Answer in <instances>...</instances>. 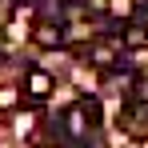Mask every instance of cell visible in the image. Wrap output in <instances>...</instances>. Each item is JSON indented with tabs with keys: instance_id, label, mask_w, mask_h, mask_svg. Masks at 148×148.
Returning <instances> with one entry per match:
<instances>
[{
	"instance_id": "obj_1",
	"label": "cell",
	"mask_w": 148,
	"mask_h": 148,
	"mask_svg": "<svg viewBox=\"0 0 148 148\" xmlns=\"http://www.w3.org/2000/svg\"><path fill=\"white\" fill-rule=\"evenodd\" d=\"M96 116H100V104L92 96H84V100H76L72 108H68V112H64V128H68V132H72V136H84V132H88V128H92V124H96Z\"/></svg>"
},
{
	"instance_id": "obj_2",
	"label": "cell",
	"mask_w": 148,
	"mask_h": 148,
	"mask_svg": "<svg viewBox=\"0 0 148 148\" xmlns=\"http://www.w3.org/2000/svg\"><path fill=\"white\" fill-rule=\"evenodd\" d=\"M24 88H28V100H32V104H40V100H48V96H52L56 80H52V72L32 68V72H28V80H24Z\"/></svg>"
},
{
	"instance_id": "obj_4",
	"label": "cell",
	"mask_w": 148,
	"mask_h": 148,
	"mask_svg": "<svg viewBox=\"0 0 148 148\" xmlns=\"http://www.w3.org/2000/svg\"><path fill=\"white\" fill-rule=\"evenodd\" d=\"M40 16H44L48 24H60V20H64V4H60V0H40Z\"/></svg>"
},
{
	"instance_id": "obj_3",
	"label": "cell",
	"mask_w": 148,
	"mask_h": 148,
	"mask_svg": "<svg viewBox=\"0 0 148 148\" xmlns=\"http://www.w3.org/2000/svg\"><path fill=\"white\" fill-rule=\"evenodd\" d=\"M32 36H36L40 48H60V44H64V24H48V20H40Z\"/></svg>"
},
{
	"instance_id": "obj_6",
	"label": "cell",
	"mask_w": 148,
	"mask_h": 148,
	"mask_svg": "<svg viewBox=\"0 0 148 148\" xmlns=\"http://www.w3.org/2000/svg\"><path fill=\"white\" fill-rule=\"evenodd\" d=\"M136 4H144V0H136Z\"/></svg>"
},
{
	"instance_id": "obj_5",
	"label": "cell",
	"mask_w": 148,
	"mask_h": 148,
	"mask_svg": "<svg viewBox=\"0 0 148 148\" xmlns=\"http://www.w3.org/2000/svg\"><path fill=\"white\" fill-rule=\"evenodd\" d=\"M144 40H148V28H140V24H132L128 32H124V44H132V48H136V44H144Z\"/></svg>"
}]
</instances>
